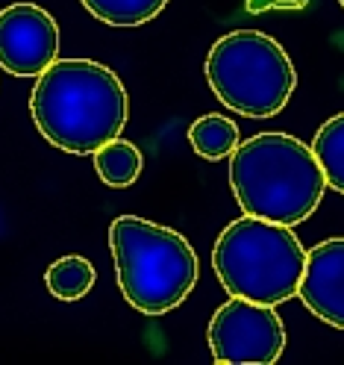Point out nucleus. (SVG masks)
Masks as SVG:
<instances>
[{
    "label": "nucleus",
    "instance_id": "nucleus-1",
    "mask_svg": "<svg viewBox=\"0 0 344 365\" xmlns=\"http://www.w3.org/2000/svg\"><path fill=\"white\" fill-rule=\"evenodd\" d=\"M30 112L38 133L53 148L85 156L121 135L130 101L124 83L106 65L56 59L36 80Z\"/></svg>",
    "mask_w": 344,
    "mask_h": 365
},
{
    "label": "nucleus",
    "instance_id": "nucleus-2",
    "mask_svg": "<svg viewBox=\"0 0 344 365\" xmlns=\"http://www.w3.org/2000/svg\"><path fill=\"white\" fill-rule=\"evenodd\" d=\"M229 186L244 215L294 227L318 210L327 177L312 145L288 133H259L229 156Z\"/></svg>",
    "mask_w": 344,
    "mask_h": 365
},
{
    "label": "nucleus",
    "instance_id": "nucleus-3",
    "mask_svg": "<svg viewBox=\"0 0 344 365\" xmlns=\"http://www.w3.org/2000/svg\"><path fill=\"white\" fill-rule=\"evenodd\" d=\"M109 250L121 294L145 315H165L189 298L197 283V254L171 227L139 215L109 224Z\"/></svg>",
    "mask_w": 344,
    "mask_h": 365
},
{
    "label": "nucleus",
    "instance_id": "nucleus-4",
    "mask_svg": "<svg viewBox=\"0 0 344 365\" xmlns=\"http://www.w3.org/2000/svg\"><path fill=\"white\" fill-rule=\"evenodd\" d=\"M212 265L229 294L277 307L301 289L306 250L288 224L244 215L224 227L212 250Z\"/></svg>",
    "mask_w": 344,
    "mask_h": 365
},
{
    "label": "nucleus",
    "instance_id": "nucleus-5",
    "mask_svg": "<svg viewBox=\"0 0 344 365\" xmlns=\"http://www.w3.org/2000/svg\"><path fill=\"white\" fill-rule=\"evenodd\" d=\"M206 80L226 109L247 118H271L283 112L297 86L283 44L259 30L221 36L206 56Z\"/></svg>",
    "mask_w": 344,
    "mask_h": 365
},
{
    "label": "nucleus",
    "instance_id": "nucleus-6",
    "mask_svg": "<svg viewBox=\"0 0 344 365\" xmlns=\"http://www.w3.org/2000/svg\"><path fill=\"white\" fill-rule=\"evenodd\" d=\"M206 336L218 365H273L286 348V327L273 307L236 294L218 307Z\"/></svg>",
    "mask_w": 344,
    "mask_h": 365
},
{
    "label": "nucleus",
    "instance_id": "nucleus-7",
    "mask_svg": "<svg viewBox=\"0 0 344 365\" xmlns=\"http://www.w3.org/2000/svg\"><path fill=\"white\" fill-rule=\"evenodd\" d=\"M59 27L48 9L12 4L0 12V68L12 77H41L56 62Z\"/></svg>",
    "mask_w": 344,
    "mask_h": 365
},
{
    "label": "nucleus",
    "instance_id": "nucleus-8",
    "mask_svg": "<svg viewBox=\"0 0 344 365\" xmlns=\"http://www.w3.org/2000/svg\"><path fill=\"white\" fill-rule=\"evenodd\" d=\"M297 298L320 322L344 330V239L318 242L306 254V271Z\"/></svg>",
    "mask_w": 344,
    "mask_h": 365
},
{
    "label": "nucleus",
    "instance_id": "nucleus-9",
    "mask_svg": "<svg viewBox=\"0 0 344 365\" xmlns=\"http://www.w3.org/2000/svg\"><path fill=\"white\" fill-rule=\"evenodd\" d=\"M91 156H95L98 177L106 182V186H112V189L132 186V182L139 180L142 168H145L142 150L135 148L132 142L121 139V135H118V139H112V142H106L103 148H98Z\"/></svg>",
    "mask_w": 344,
    "mask_h": 365
},
{
    "label": "nucleus",
    "instance_id": "nucleus-10",
    "mask_svg": "<svg viewBox=\"0 0 344 365\" xmlns=\"http://www.w3.org/2000/svg\"><path fill=\"white\" fill-rule=\"evenodd\" d=\"M95 280H98L95 265L85 257H62L44 274L48 292L59 301H80L83 294L95 289Z\"/></svg>",
    "mask_w": 344,
    "mask_h": 365
},
{
    "label": "nucleus",
    "instance_id": "nucleus-11",
    "mask_svg": "<svg viewBox=\"0 0 344 365\" xmlns=\"http://www.w3.org/2000/svg\"><path fill=\"white\" fill-rule=\"evenodd\" d=\"M189 145L203 159H224L233 156L239 142V127L224 115H203L189 127Z\"/></svg>",
    "mask_w": 344,
    "mask_h": 365
},
{
    "label": "nucleus",
    "instance_id": "nucleus-12",
    "mask_svg": "<svg viewBox=\"0 0 344 365\" xmlns=\"http://www.w3.org/2000/svg\"><path fill=\"white\" fill-rule=\"evenodd\" d=\"M312 150L327 177V186L344 195V112L330 118L327 124H320L312 139Z\"/></svg>",
    "mask_w": 344,
    "mask_h": 365
},
{
    "label": "nucleus",
    "instance_id": "nucleus-13",
    "mask_svg": "<svg viewBox=\"0 0 344 365\" xmlns=\"http://www.w3.org/2000/svg\"><path fill=\"white\" fill-rule=\"evenodd\" d=\"M168 0H83V6L109 27H142L165 9Z\"/></svg>",
    "mask_w": 344,
    "mask_h": 365
},
{
    "label": "nucleus",
    "instance_id": "nucleus-14",
    "mask_svg": "<svg viewBox=\"0 0 344 365\" xmlns=\"http://www.w3.org/2000/svg\"><path fill=\"white\" fill-rule=\"evenodd\" d=\"M301 0H247V12H268V9H297Z\"/></svg>",
    "mask_w": 344,
    "mask_h": 365
},
{
    "label": "nucleus",
    "instance_id": "nucleus-15",
    "mask_svg": "<svg viewBox=\"0 0 344 365\" xmlns=\"http://www.w3.org/2000/svg\"><path fill=\"white\" fill-rule=\"evenodd\" d=\"M338 4H341V6H344V0H338Z\"/></svg>",
    "mask_w": 344,
    "mask_h": 365
}]
</instances>
